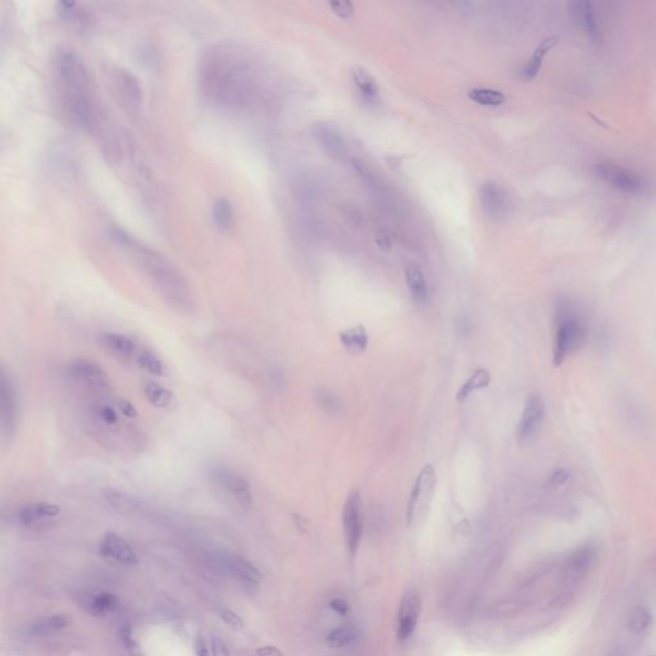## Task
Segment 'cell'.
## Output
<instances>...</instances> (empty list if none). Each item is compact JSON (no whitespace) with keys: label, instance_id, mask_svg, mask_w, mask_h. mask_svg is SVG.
<instances>
[{"label":"cell","instance_id":"6da1fadb","mask_svg":"<svg viewBox=\"0 0 656 656\" xmlns=\"http://www.w3.org/2000/svg\"><path fill=\"white\" fill-rule=\"evenodd\" d=\"M198 86L204 102L213 108L245 113L261 99L259 66L240 43H213L199 58Z\"/></svg>","mask_w":656,"mask_h":656},{"label":"cell","instance_id":"7a4b0ae2","mask_svg":"<svg viewBox=\"0 0 656 656\" xmlns=\"http://www.w3.org/2000/svg\"><path fill=\"white\" fill-rule=\"evenodd\" d=\"M108 235L141 274L147 276L168 306L185 314L194 311L195 301L190 285L172 261L121 227L112 226Z\"/></svg>","mask_w":656,"mask_h":656},{"label":"cell","instance_id":"3957f363","mask_svg":"<svg viewBox=\"0 0 656 656\" xmlns=\"http://www.w3.org/2000/svg\"><path fill=\"white\" fill-rule=\"evenodd\" d=\"M53 71L64 121L76 130H93L98 121V107L86 64L76 51L61 49L54 57Z\"/></svg>","mask_w":656,"mask_h":656},{"label":"cell","instance_id":"277c9868","mask_svg":"<svg viewBox=\"0 0 656 656\" xmlns=\"http://www.w3.org/2000/svg\"><path fill=\"white\" fill-rule=\"evenodd\" d=\"M555 332L553 363L561 365L585 344L587 325L583 314L573 301L561 296L555 303Z\"/></svg>","mask_w":656,"mask_h":656},{"label":"cell","instance_id":"5b68a950","mask_svg":"<svg viewBox=\"0 0 656 656\" xmlns=\"http://www.w3.org/2000/svg\"><path fill=\"white\" fill-rule=\"evenodd\" d=\"M19 420V387L12 373L3 365L0 370V428L4 444L11 442L17 434Z\"/></svg>","mask_w":656,"mask_h":656},{"label":"cell","instance_id":"8992f818","mask_svg":"<svg viewBox=\"0 0 656 656\" xmlns=\"http://www.w3.org/2000/svg\"><path fill=\"white\" fill-rule=\"evenodd\" d=\"M593 172L606 185L623 194L638 195L647 189V182L641 175L614 160H603L596 162L593 166Z\"/></svg>","mask_w":656,"mask_h":656},{"label":"cell","instance_id":"52a82bcc","mask_svg":"<svg viewBox=\"0 0 656 656\" xmlns=\"http://www.w3.org/2000/svg\"><path fill=\"white\" fill-rule=\"evenodd\" d=\"M437 484V476L434 465H423L418 476L415 478L413 489L409 497L408 509H407V523L408 527L421 522L427 514L429 505L432 503L434 491Z\"/></svg>","mask_w":656,"mask_h":656},{"label":"cell","instance_id":"ba28073f","mask_svg":"<svg viewBox=\"0 0 656 656\" xmlns=\"http://www.w3.org/2000/svg\"><path fill=\"white\" fill-rule=\"evenodd\" d=\"M66 375L71 381L90 392L105 394L110 390V380L99 364L89 359H75L67 368Z\"/></svg>","mask_w":656,"mask_h":656},{"label":"cell","instance_id":"9c48e42d","mask_svg":"<svg viewBox=\"0 0 656 656\" xmlns=\"http://www.w3.org/2000/svg\"><path fill=\"white\" fill-rule=\"evenodd\" d=\"M598 555V546L593 542H585L572 550L564 561V585L573 588L580 586L595 566Z\"/></svg>","mask_w":656,"mask_h":656},{"label":"cell","instance_id":"30bf717a","mask_svg":"<svg viewBox=\"0 0 656 656\" xmlns=\"http://www.w3.org/2000/svg\"><path fill=\"white\" fill-rule=\"evenodd\" d=\"M209 477L221 490L227 492L229 496L242 509H250L253 506L254 500L251 486L248 479L239 472L217 467L212 469Z\"/></svg>","mask_w":656,"mask_h":656},{"label":"cell","instance_id":"8fae6325","mask_svg":"<svg viewBox=\"0 0 656 656\" xmlns=\"http://www.w3.org/2000/svg\"><path fill=\"white\" fill-rule=\"evenodd\" d=\"M479 204L486 217L494 222L506 219L511 212V199L509 192L495 181H484L478 190Z\"/></svg>","mask_w":656,"mask_h":656},{"label":"cell","instance_id":"7c38bea8","mask_svg":"<svg viewBox=\"0 0 656 656\" xmlns=\"http://www.w3.org/2000/svg\"><path fill=\"white\" fill-rule=\"evenodd\" d=\"M343 529L345 541L351 556H355L363 533L362 499L359 491H351L343 509Z\"/></svg>","mask_w":656,"mask_h":656},{"label":"cell","instance_id":"4fadbf2b","mask_svg":"<svg viewBox=\"0 0 656 656\" xmlns=\"http://www.w3.org/2000/svg\"><path fill=\"white\" fill-rule=\"evenodd\" d=\"M312 135L319 147L332 160L345 162L349 157V147L343 132L328 122H316L312 126Z\"/></svg>","mask_w":656,"mask_h":656},{"label":"cell","instance_id":"5bb4252c","mask_svg":"<svg viewBox=\"0 0 656 656\" xmlns=\"http://www.w3.org/2000/svg\"><path fill=\"white\" fill-rule=\"evenodd\" d=\"M543 418H545V402L542 400L541 395L538 394L529 395L524 404L521 421L516 426V441L521 445L529 444V441L533 439L536 434L538 432Z\"/></svg>","mask_w":656,"mask_h":656},{"label":"cell","instance_id":"9a60e30c","mask_svg":"<svg viewBox=\"0 0 656 656\" xmlns=\"http://www.w3.org/2000/svg\"><path fill=\"white\" fill-rule=\"evenodd\" d=\"M574 24L578 26L580 31L586 35L593 43L603 41V31L600 27L599 16L596 8L591 1L578 0L571 3L569 8Z\"/></svg>","mask_w":656,"mask_h":656},{"label":"cell","instance_id":"2e32d148","mask_svg":"<svg viewBox=\"0 0 656 656\" xmlns=\"http://www.w3.org/2000/svg\"><path fill=\"white\" fill-rule=\"evenodd\" d=\"M113 85L120 102L128 110H136L142 100V89L139 78L125 68L113 72Z\"/></svg>","mask_w":656,"mask_h":656},{"label":"cell","instance_id":"e0dca14e","mask_svg":"<svg viewBox=\"0 0 656 656\" xmlns=\"http://www.w3.org/2000/svg\"><path fill=\"white\" fill-rule=\"evenodd\" d=\"M421 598L415 590H408L402 596L399 609V630L397 636L400 641H407L412 637L417 628V623L421 614Z\"/></svg>","mask_w":656,"mask_h":656},{"label":"cell","instance_id":"ac0fdd59","mask_svg":"<svg viewBox=\"0 0 656 656\" xmlns=\"http://www.w3.org/2000/svg\"><path fill=\"white\" fill-rule=\"evenodd\" d=\"M99 344L112 357L121 362H135L141 348L134 338L120 332H104L99 336Z\"/></svg>","mask_w":656,"mask_h":656},{"label":"cell","instance_id":"d6986e66","mask_svg":"<svg viewBox=\"0 0 656 656\" xmlns=\"http://www.w3.org/2000/svg\"><path fill=\"white\" fill-rule=\"evenodd\" d=\"M99 553L122 564H137V556L135 554L134 548L123 537L115 532H107L103 536L102 541L99 543Z\"/></svg>","mask_w":656,"mask_h":656},{"label":"cell","instance_id":"ffe728a7","mask_svg":"<svg viewBox=\"0 0 656 656\" xmlns=\"http://www.w3.org/2000/svg\"><path fill=\"white\" fill-rule=\"evenodd\" d=\"M61 514V508L56 504L33 501L22 505L17 513L19 523L24 526H33Z\"/></svg>","mask_w":656,"mask_h":656},{"label":"cell","instance_id":"44dd1931","mask_svg":"<svg viewBox=\"0 0 656 656\" xmlns=\"http://www.w3.org/2000/svg\"><path fill=\"white\" fill-rule=\"evenodd\" d=\"M559 41H561V38L556 36V35H551L548 38H543L541 43L538 44V46L536 48L535 51L532 53V56L521 67L519 77L524 81L535 80L537 75L540 73V71H541L543 59L548 56V51L559 44Z\"/></svg>","mask_w":656,"mask_h":656},{"label":"cell","instance_id":"7402d4cb","mask_svg":"<svg viewBox=\"0 0 656 656\" xmlns=\"http://www.w3.org/2000/svg\"><path fill=\"white\" fill-rule=\"evenodd\" d=\"M404 274H405V281H407L412 300L417 306H426L429 293H428L427 280L423 274V271L417 264H408L405 267Z\"/></svg>","mask_w":656,"mask_h":656},{"label":"cell","instance_id":"603a6c76","mask_svg":"<svg viewBox=\"0 0 656 656\" xmlns=\"http://www.w3.org/2000/svg\"><path fill=\"white\" fill-rule=\"evenodd\" d=\"M351 77L359 95L362 96L364 102L368 104H376L380 102L378 85L375 77L372 76L368 71L363 67H354L351 71Z\"/></svg>","mask_w":656,"mask_h":656},{"label":"cell","instance_id":"cb8c5ba5","mask_svg":"<svg viewBox=\"0 0 656 656\" xmlns=\"http://www.w3.org/2000/svg\"><path fill=\"white\" fill-rule=\"evenodd\" d=\"M103 496L109 508H112L117 513L128 514V513H135L141 508V500L139 497L130 495L123 491L105 489L103 492Z\"/></svg>","mask_w":656,"mask_h":656},{"label":"cell","instance_id":"d4e9b609","mask_svg":"<svg viewBox=\"0 0 656 656\" xmlns=\"http://www.w3.org/2000/svg\"><path fill=\"white\" fill-rule=\"evenodd\" d=\"M338 338L345 350L353 355L363 354L364 351L367 350L370 341L367 328L363 325H358L338 332Z\"/></svg>","mask_w":656,"mask_h":656},{"label":"cell","instance_id":"484cf974","mask_svg":"<svg viewBox=\"0 0 656 656\" xmlns=\"http://www.w3.org/2000/svg\"><path fill=\"white\" fill-rule=\"evenodd\" d=\"M652 622L654 618L649 606L637 605L630 612L627 619V628L632 636L644 637L650 631Z\"/></svg>","mask_w":656,"mask_h":656},{"label":"cell","instance_id":"4316f807","mask_svg":"<svg viewBox=\"0 0 656 656\" xmlns=\"http://www.w3.org/2000/svg\"><path fill=\"white\" fill-rule=\"evenodd\" d=\"M227 566H229L231 572L239 577L242 582L249 583V585H259L261 582V571L255 567L251 561L242 558L240 555H231L227 559Z\"/></svg>","mask_w":656,"mask_h":656},{"label":"cell","instance_id":"83f0119b","mask_svg":"<svg viewBox=\"0 0 656 656\" xmlns=\"http://www.w3.org/2000/svg\"><path fill=\"white\" fill-rule=\"evenodd\" d=\"M58 13L64 22L75 27L86 28L91 24L90 13L75 1H61L58 4Z\"/></svg>","mask_w":656,"mask_h":656},{"label":"cell","instance_id":"f1b7e54d","mask_svg":"<svg viewBox=\"0 0 656 656\" xmlns=\"http://www.w3.org/2000/svg\"><path fill=\"white\" fill-rule=\"evenodd\" d=\"M212 218L216 227L222 231H227L234 226L235 222V211L234 205L229 198L219 197L214 200L212 205Z\"/></svg>","mask_w":656,"mask_h":656},{"label":"cell","instance_id":"f546056e","mask_svg":"<svg viewBox=\"0 0 656 656\" xmlns=\"http://www.w3.org/2000/svg\"><path fill=\"white\" fill-rule=\"evenodd\" d=\"M135 363L137 367H140L141 370L153 376L162 377L167 375L166 363L158 354H155L152 349L145 346H141L140 350L135 358Z\"/></svg>","mask_w":656,"mask_h":656},{"label":"cell","instance_id":"4dcf8cb0","mask_svg":"<svg viewBox=\"0 0 656 656\" xmlns=\"http://www.w3.org/2000/svg\"><path fill=\"white\" fill-rule=\"evenodd\" d=\"M68 625V619L64 615L57 614V615H49L44 618L38 619L35 623H32L28 628V633L32 636H48L63 630Z\"/></svg>","mask_w":656,"mask_h":656},{"label":"cell","instance_id":"1f68e13d","mask_svg":"<svg viewBox=\"0 0 656 656\" xmlns=\"http://www.w3.org/2000/svg\"><path fill=\"white\" fill-rule=\"evenodd\" d=\"M491 383V375L489 370H477L471 377L469 380H467L462 387L459 389L458 392H457V402H464L469 396H471L472 392L477 391V390L486 389L489 387V385Z\"/></svg>","mask_w":656,"mask_h":656},{"label":"cell","instance_id":"d6a6232c","mask_svg":"<svg viewBox=\"0 0 656 656\" xmlns=\"http://www.w3.org/2000/svg\"><path fill=\"white\" fill-rule=\"evenodd\" d=\"M468 96L472 102L476 103L478 105L491 107V108L500 107L506 102V96L503 91L490 89V88H473L469 90Z\"/></svg>","mask_w":656,"mask_h":656},{"label":"cell","instance_id":"836d02e7","mask_svg":"<svg viewBox=\"0 0 656 656\" xmlns=\"http://www.w3.org/2000/svg\"><path fill=\"white\" fill-rule=\"evenodd\" d=\"M144 395L155 408H167L173 400V394L170 390L160 386V383L147 381L142 385Z\"/></svg>","mask_w":656,"mask_h":656},{"label":"cell","instance_id":"e575fe53","mask_svg":"<svg viewBox=\"0 0 656 656\" xmlns=\"http://www.w3.org/2000/svg\"><path fill=\"white\" fill-rule=\"evenodd\" d=\"M118 604H120V600L115 593H96L90 599L88 608L93 615L103 617L108 613L115 612Z\"/></svg>","mask_w":656,"mask_h":656},{"label":"cell","instance_id":"d590c367","mask_svg":"<svg viewBox=\"0 0 656 656\" xmlns=\"http://www.w3.org/2000/svg\"><path fill=\"white\" fill-rule=\"evenodd\" d=\"M354 632L349 627H341L335 631L330 632L327 636V644L333 649H341L348 646L354 640Z\"/></svg>","mask_w":656,"mask_h":656},{"label":"cell","instance_id":"8d00e7d4","mask_svg":"<svg viewBox=\"0 0 656 656\" xmlns=\"http://www.w3.org/2000/svg\"><path fill=\"white\" fill-rule=\"evenodd\" d=\"M316 399H317V402H318L322 408L331 412V413H336L340 410V402H338V397L331 394L330 391H327V390H318L316 392Z\"/></svg>","mask_w":656,"mask_h":656},{"label":"cell","instance_id":"74e56055","mask_svg":"<svg viewBox=\"0 0 656 656\" xmlns=\"http://www.w3.org/2000/svg\"><path fill=\"white\" fill-rule=\"evenodd\" d=\"M332 13H335L338 19H349L354 14V4L348 0H335L328 3Z\"/></svg>","mask_w":656,"mask_h":656},{"label":"cell","instance_id":"f35d334b","mask_svg":"<svg viewBox=\"0 0 656 656\" xmlns=\"http://www.w3.org/2000/svg\"><path fill=\"white\" fill-rule=\"evenodd\" d=\"M219 618L222 619L224 625H229V628L234 631H241L244 628V620L241 617L229 609L219 610Z\"/></svg>","mask_w":656,"mask_h":656},{"label":"cell","instance_id":"ab89813d","mask_svg":"<svg viewBox=\"0 0 656 656\" xmlns=\"http://www.w3.org/2000/svg\"><path fill=\"white\" fill-rule=\"evenodd\" d=\"M122 642L125 645L126 650L131 654V655L135 656L137 654L139 651V645L136 644L134 637H132V631L130 627H126L122 630L121 633Z\"/></svg>","mask_w":656,"mask_h":656},{"label":"cell","instance_id":"60d3db41","mask_svg":"<svg viewBox=\"0 0 656 656\" xmlns=\"http://www.w3.org/2000/svg\"><path fill=\"white\" fill-rule=\"evenodd\" d=\"M115 407L118 408L120 413L128 420H134L137 417V409L135 408L134 404L128 402L127 399H118L115 402Z\"/></svg>","mask_w":656,"mask_h":656},{"label":"cell","instance_id":"b9f144b4","mask_svg":"<svg viewBox=\"0 0 656 656\" xmlns=\"http://www.w3.org/2000/svg\"><path fill=\"white\" fill-rule=\"evenodd\" d=\"M212 656H231L229 646L219 636H212Z\"/></svg>","mask_w":656,"mask_h":656},{"label":"cell","instance_id":"7bdbcfd3","mask_svg":"<svg viewBox=\"0 0 656 656\" xmlns=\"http://www.w3.org/2000/svg\"><path fill=\"white\" fill-rule=\"evenodd\" d=\"M569 472L567 469H556V471L553 472L548 478V486L550 487H558V486H561V484H566L568 479H569Z\"/></svg>","mask_w":656,"mask_h":656},{"label":"cell","instance_id":"ee69618b","mask_svg":"<svg viewBox=\"0 0 656 656\" xmlns=\"http://www.w3.org/2000/svg\"><path fill=\"white\" fill-rule=\"evenodd\" d=\"M330 605L340 615H346L349 612V605L344 599H333L330 603Z\"/></svg>","mask_w":656,"mask_h":656},{"label":"cell","instance_id":"f6af8a7d","mask_svg":"<svg viewBox=\"0 0 656 656\" xmlns=\"http://www.w3.org/2000/svg\"><path fill=\"white\" fill-rule=\"evenodd\" d=\"M195 654L197 656H211L209 649L207 646V641L203 636H198L195 640Z\"/></svg>","mask_w":656,"mask_h":656},{"label":"cell","instance_id":"bcb514c9","mask_svg":"<svg viewBox=\"0 0 656 656\" xmlns=\"http://www.w3.org/2000/svg\"><path fill=\"white\" fill-rule=\"evenodd\" d=\"M256 656H285L283 652L274 646H261L256 650Z\"/></svg>","mask_w":656,"mask_h":656},{"label":"cell","instance_id":"7dc6e473","mask_svg":"<svg viewBox=\"0 0 656 656\" xmlns=\"http://www.w3.org/2000/svg\"><path fill=\"white\" fill-rule=\"evenodd\" d=\"M604 656H628L627 651H625V647L622 645L615 644L612 645L608 650H606Z\"/></svg>","mask_w":656,"mask_h":656}]
</instances>
